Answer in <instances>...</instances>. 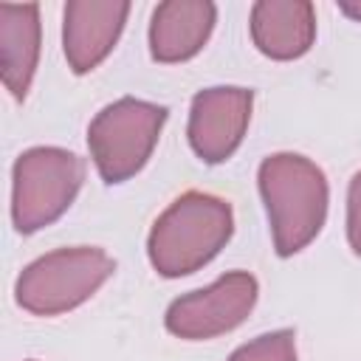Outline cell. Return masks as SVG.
<instances>
[{
	"label": "cell",
	"mask_w": 361,
	"mask_h": 361,
	"mask_svg": "<svg viewBox=\"0 0 361 361\" xmlns=\"http://www.w3.org/2000/svg\"><path fill=\"white\" fill-rule=\"evenodd\" d=\"M347 240L350 248L361 257V169L350 178L347 186Z\"/></svg>",
	"instance_id": "4fadbf2b"
},
{
	"label": "cell",
	"mask_w": 361,
	"mask_h": 361,
	"mask_svg": "<svg viewBox=\"0 0 361 361\" xmlns=\"http://www.w3.org/2000/svg\"><path fill=\"white\" fill-rule=\"evenodd\" d=\"M130 14L127 0H71L62 11V48L68 68L82 76L116 48Z\"/></svg>",
	"instance_id": "ba28073f"
},
{
	"label": "cell",
	"mask_w": 361,
	"mask_h": 361,
	"mask_svg": "<svg viewBox=\"0 0 361 361\" xmlns=\"http://www.w3.org/2000/svg\"><path fill=\"white\" fill-rule=\"evenodd\" d=\"M228 361H299L296 333L288 330V327L262 333V336L245 341L243 347H237L228 355Z\"/></svg>",
	"instance_id": "7c38bea8"
},
{
	"label": "cell",
	"mask_w": 361,
	"mask_h": 361,
	"mask_svg": "<svg viewBox=\"0 0 361 361\" xmlns=\"http://www.w3.org/2000/svg\"><path fill=\"white\" fill-rule=\"evenodd\" d=\"M259 285L248 271H228L200 290L178 296L164 316L172 336L183 341H206L240 327L254 310Z\"/></svg>",
	"instance_id": "8992f818"
},
{
	"label": "cell",
	"mask_w": 361,
	"mask_h": 361,
	"mask_svg": "<svg viewBox=\"0 0 361 361\" xmlns=\"http://www.w3.org/2000/svg\"><path fill=\"white\" fill-rule=\"evenodd\" d=\"M169 110L144 99H116L87 127V149L104 183H124L149 161Z\"/></svg>",
	"instance_id": "5b68a950"
},
{
	"label": "cell",
	"mask_w": 361,
	"mask_h": 361,
	"mask_svg": "<svg viewBox=\"0 0 361 361\" xmlns=\"http://www.w3.org/2000/svg\"><path fill=\"white\" fill-rule=\"evenodd\" d=\"M39 39L42 23L37 3L0 6V73L6 90L17 102H23L31 90L39 62Z\"/></svg>",
	"instance_id": "8fae6325"
},
{
	"label": "cell",
	"mask_w": 361,
	"mask_h": 361,
	"mask_svg": "<svg viewBox=\"0 0 361 361\" xmlns=\"http://www.w3.org/2000/svg\"><path fill=\"white\" fill-rule=\"evenodd\" d=\"M234 234L231 203L209 192H183L152 223L147 257L152 268L178 279L212 262Z\"/></svg>",
	"instance_id": "7a4b0ae2"
},
{
	"label": "cell",
	"mask_w": 361,
	"mask_h": 361,
	"mask_svg": "<svg viewBox=\"0 0 361 361\" xmlns=\"http://www.w3.org/2000/svg\"><path fill=\"white\" fill-rule=\"evenodd\" d=\"M85 180V161L62 147H31L17 155L11 172V223L34 234L56 223L76 200Z\"/></svg>",
	"instance_id": "277c9868"
},
{
	"label": "cell",
	"mask_w": 361,
	"mask_h": 361,
	"mask_svg": "<svg viewBox=\"0 0 361 361\" xmlns=\"http://www.w3.org/2000/svg\"><path fill=\"white\" fill-rule=\"evenodd\" d=\"M113 274L116 259L104 248H56L23 268L14 285V299L31 316H59L85 305Z\"/></svg>",
	"instance_id": "3957f363"
},
{
	"label": "cell",
	"mask_w": 361,
	"mask_h": 361,
	"mask_svg": "<svg viewBox=\"0 0 361 361\" xmlns=\"http://www.w3.org/2000/svg\"><path fill=\"white\" fill-rule=\"evenodd\" d=\"M338 8H341L347 17H353V20H358V23H361V3H355V0H341V3H338Z\"/></svg>",
	"instance_id": "5bb4252c"
},
{
	"label": "cell",
	"mask_w": 361,
	"mask_h": 361,
	"mask_svg": "<svg viewBox=\"0 0 361 361\" xmlns=\"http://www.w3.org/2000/svg\"><path fill=\"white\" fill-rule=\"evenodd\" d=\"M254 90L237 85H217L197 90L189 107V147L203 164L228 161L251 121Z\"/></svg>",
	"instance_id": "52a82bcc"
},
{
	"label": "cell",
	"mask_w": 361,
	"mask_h": 361,
	"mask_svg": "<svg viewBox=\"0 0 361 361\" xmlns=\"http://www.w3.org/2000/svg\"><path fill=\"white\" fill-rule=\"evenodd\" d=\"M217 6L209 0H166L158 3L149 20V54L155 62H186L212 37Z\"/></svg>",
	"instance_id": "30bf717a"
},
{
	"label": "cell",
	"mask_w": 361,
	"mask_h": 361,
	"mask_svg": "<svg viewBox=\"0 0 361 361\" xmlns=\"http://www.w3.org/2000/svg\"><path fill=\"white\" fill-rule=\"evenodd\" d=\"M251 39L276 62L299 59L316 39V8L307 0H259L251 6Z\"/></svg>",
	"instance_id": "9c48e42d"
},
{
	"label": "cell",
	"mask_w": 361,
	"mask_h": 361,
	"mask_svg": "<svg viewBox=\"0 0 361 361\" xmlns=\"http://www.w3.org/2000/svg\"><path fill=\"white\" fill-rule=\"evenodd\" d=\"M257 186L276 254L293 257L307 248L327 220L330 186L322 166L299 152H274L259 164Z\"/></svg>",
	"instance_id": "6da1fadb"
}]
</instances>
